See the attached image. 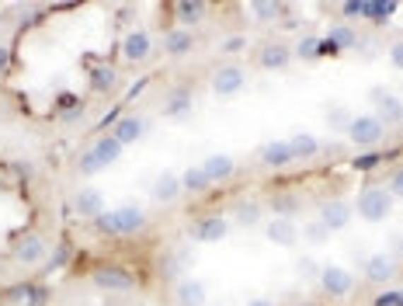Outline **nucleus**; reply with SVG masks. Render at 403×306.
<instances>
[{
	"label": "nucleus",
	"mask_w": 403,
	"mask_h": 306,
	"mask_svg": "<svg viewBox=\"0 0 403 306\" xmlns=\"http://www.w3.org/2000/svg\"><path fill=\"white\" fill-rule=\"evenodd\" d=\"M390 206H393V195L390 188H365L362 199H358V213L368 223H379V219L390 216Z\"/></svg>",
	"instance_id": "obj_3"
},
{
	"label": "nucleus",
	"mask_w": 403,
	"mask_h": 306,
	"mask_svg": "<svg viewBox=\"0 0 403 306\" xmlns=\"http://www.w3.org/2000/svg\"><path fill=\"white\" fill-rule=\"evenodd\" d=\"M205 184H209V177H205V171H202V167H192L188 175L181 177V188H188V192H202Z\"/></svg>",
	"instance_id": "obj_26"
},
{
	"label": "nucleus",
	"mask_w": 403,
	"mask_h": 306,
	"mask_svg": "<svg viewBox=\"0 0 403 306\" xmlns=\"http://www.w3.org/2000/svg\"><path fill=\"white\" fill-rule=\"evenodd\" d=\"M119 153H122V146L112 139V136H105V139H98V143L81 157V171L83 175H98V171H105L108 164H115Z\"/></svg>",
	"instance_id": "obj_2"
},
{
	"label": "nucleus",
	"mask_w": 403,
	"mask_h": 306,
	"mask_svg": "<svg viewBox=\"0 0 403 306\" xmlns=\"http://www.w3.org/2000/svg\"><path fill=\"white\" fill-rule=\"evenodd\" d=\"M330 42H334V49H348V45H355V32L351 28H334Z\"/></svg>",
	"instance_id": "obj_27"
},
{
	"label": "nucleus",
	"mask_w": 403,
	"mask_h": 306,
	"mask_svg": "<svg viewBox=\"0 0 403 306\" xmlns=\"http://www.w3.org/2000/svg\"><path fill=\"white\" fill-rule=\"evenodd\" d=\"M372 101H375V108H379V115H375L379 122H382V119H386V122H397V119L403 115L400 101H397V98H390V94H386L382 88L372 90Z\"/></svg>",
	"instance_id": "obj_10"
},
{
	"label": "nucleus",
	"mask_w": 403,
	"mask_h": 306,
	"mask_svg": "<svg viewBox=\"0 0 403 306\" xmlns=\"http://www.w3.org/2000/svg\"><path fill=\"white\" fill-rule=\"evenodd\" d=\"M185 108H188V94H185V90H177V94H174V101L167 105V112L174 115V112H185Z\"/></svg>",
	"instance_id": "obj_33"
},
{
	"label": "nucleus",
	"mask_w": 403,
	"mask_h": 306,
	"mask_svg": "<svg viewBox=\"0 0 403 306\" xmlns=\"http://www.w3.org/2000/svg\"><path fill=\"white\" fill-rule=\"evenodd\" d=\"M174 14L185 21V25H192V21H202V14H205V4H192V0H177L174 4Z\"/></svg>",
	"instance_id": "obj_22"
},
{
	"label": "nucleus",
	"mask_w": 403,
	"mask_h": 306,
	"mask_svg": "<svg viewBox=\"0 0 403 306\" xmlns=\"http://www.w3.org/2000/svg\"><path fill=\"white\" fill-rule=\"evenodd\" d=\"M223 49H226V52H240L243 39H226V42H223Z\"/></svg>",
	"instance_id": "obj_39"
},
{
	"label": "nucleus",
	"mask_w": 403,
	"mask_h": 306,
	"mask_svg": "<svg viewBox=\"0 0 403 306\" xmlns=\"http://www.w3.org/2000/svg\"><path fill=\"white\" fill-rule=\"evenodd\" d=\"M77 213H83V216L98 219L101 213H105V202H101V195L98 192H81V199H77Z\"/></svg>",
	"instance_id": "obj_20"
},
{
	"label": "nucleus",
	"mask_w": 403,
	"mask_h": 306,
	"mask_svg": "<svg viewBox=\"0 0 403 306\" xmlns=\"http://www.w3.org/2000/svg\"><path fill=\"white\" fill-rule=\"evenodd\" d=\"M375 164H379V157H375V153H368V157H358V160H355V167H358V171H368V167H375Z\"/></svg>",
	"instance_id": "obj_37"
},
{
	"label": "nucleus",
	"mask_w": 403,
	"mask_h": 306,
	"mask_svg": "<svg viewBox=\"0 0 403 306\" xmlns=\"http://www.w3.org/2000/svg\"><path fill=\"white\" fill-rule=\"evenodd\" d=\"M288 146H292V157H303V160L320 150V143H317L313 136H296V139H288Z\"/></svg>",
	"instance_id": "obj_23"
},
{
	"label": "nucleus",
	"mask_w": 403,
	"mask_h": 306,
	"mask_svg": "<svg viewBox=\"0 0 403 306\" xmlns=\"http://www.w3.org/2000/svg\"><path fill=\"white\" fill-rule=\"evenodd\" d=\"M11 66V52H7V45H0V73Z\"/></svg>",
	"instance_id": "obj_41"
},
{
	"label": "nucleus",
	"mask_w": 403,
	"mask_h": 306,
	"mask_svg": "<svg viewBox=\"0 0 403 306\" xmlns=\"http://www.w3.org/2000/svg\"><path fill=\"white\" fill-rule=\"evenodd\" d=\"M375 306H403V293H382Z\"/></svg>",
	"instance_id": "obj_34"
},
{
	"label": "nucleus",
	"mask_w": 403,
	"mask_h": 306,
	"mask_svg": "<svg viewBox=\"0 0 403 306\" xmlns=\"http://www.w3.org/2000/svg\"><path fill=\"white\" fill-rule=\"evenodd\" d=\"M348 219H351V206L348 202H327L320 209V223L327 230H341Z\"/></svg>",
	"instance_id": "obj_8"
},
{
	"label": "nucleus",
	"mask_w": 403,
	"mask_h": 306,
	"mask_svg": "<svg viewBox=\"0 0 403 306\" xmlns=\"http://www.w3.org/2000/svg\"><path fill=\"white\" fill-rule=\"evenodd\" d=\"M188 49H192V39H188L185 32H170V35H167V52H170V56H181V52H188Z\"/></svg>",
	"instance_id": "obj_25"
},
{
	"label": "nucleus",
	"mask_w": 403,
	"mask_h": 306,
	"mask_svg": "<svg viewBox=\"0 0 403 306\" xmlns=\"http://www.w3.org/2000/svg\"><path fill=\"white\" fill-rule=\"evenodd\" d=\"M94 286L105 289V293H129L136 282H132V275H129L125 268H119V264H105V268L94 271Z\"/></svg>",
	"instance_id": "obj_4"
},
{
	"label": "nucleus",
	"mask_w": 403,
	"mask_h": 306,
	"mask_svg": "<svg viewBox=\"0 0 403 306\" xmlns=\"http://www.w3.org/2000/svg\"><path fill=\"white\" fill-rule=\"evenodd\" d=\"M177 192H181V177H174V175H160V181L153 184V195H157L160 202L177 199Z\"/></svg>",
	"instance_id": "obj_21"
},
{
	"label": "nucleus",
	"mask_w": 403,
	"mask_h": 306,
	"mask_svg": "<svg viewBox=\"0 0 403 306\" xmlns=\"http://www.w3.org/2000/svg\"><path fill=\"white\" fill-rule=\"evenodd\" d=\"M45 258V244H42L39 237H28L21 247H18V261L21 264H39Z\"/></svg>",
	"instance_id": "obj_19"
},
{
	"label": "nucleus",
	"mask_w": 403,
	"mask_h": 306,
	"mask_svg": "<svg viewBox=\"0 0 403 306\" xmlns=\"http://www.w3.org/2000/svg\"><path fill=\"white\" fill-rule=\"evenodd\" d=\"M268 240L279 244V247H292L296 244V226L288 219H271L268 223Z\"/></svg>",
	"instance_id": "obj_15"
},
{
	"label": "nucleus",
	"mask_w": 403,
	"mask_h": 306,
	"mask_svg": "<svg viewBox=\"0 0 403 306\" xmlns=\"http://www.w3.org/2000/svg\"><path fill=\"white\" fill-rule=\"evenodd\" d=\"M393 63H397V70H403V42L393 45Z\"/></svg>",
	"instance_id": "obj_40"
},
{
	"label": "nucleus",
	"mask_w": 403,
	"mask_h": 306,
	"mask_svg": "<svg viewBox=\"0 0 403 306\" xmlns=\"http://www.w3.org/2000/svg\"><path fill=\"white\" fill-rule=\"evenodd\" d=\"M247 306H271L268 300H254V303H247Z\"/></svg>",
	"instance_id": "obj_43"
},
{
	"label": "nucleus",
	"mask_w": 403,
	"mask_h": 306,
	"mask_svg": "<svg viewBox=\"0 0 403 306\" xmlns=\"http://www.w3.org/2000/svg\"><path fill=\"white\" fill-rule=\"evenodd\" d=\"M261 160H264L268 167H285V164H288V160H296V157H292L288 139H279V143H268V146L261 150Z\"/></svg>",
	"instance_id": "obj_13"
},
{
	"label": "nucleus",
	"mask_w": 403,
	"mask_h": 306,
	"mask_svg": "<svg viewBox=\"0 0 403 306\" xmlns=\"http://www.w3.org/2000/svg\"><path fill=\"white\" fill-rule=\"evenodd\" d=\"M327 233H330V230H327V226H323L320 219H317V223H310V226H306V240H313V244H323V240H327Z\"/></svg>",
	"instance_id": "obj_28"
},
{
	"label": "nucleus",
	"mask_w": 403,
	"mask_h": 306,
	"mask_svg": "<svg viewBox=\"0 0 403 306\" xmlns=\"http://www.w3.org/2000/svg\"><path fill=\"white\" fill-rule=\"evenodd\" d=\"M393 271H397V264H393V258H386V254H375V258L365 261V278L368 282H390Z\"/></svg>",
	"instance_id": "obj_9"
},
{
	"label": "nucleus",
	"mask_w": 403,
	"mask_h": 306,
	"mask_svg": "<svg viewBox=\"0 0 403 306\" xmlns=\"http://www.w3.org/2000/svg\"><path fill=\"white\" fill-rule=\"evenodd\" d=\"M250 11L261 18V21H268V18H275V11H282L279 4H250Z\"/></svg>",
	"instance_id": "obj_29"
},
{
	"label": "nucleus",
	"mask_w": 403,
	"mask_h": 306,
	"mask_svg": "<svg viewBox=\"0 0 403 306\" xmlns=\"http://www.w3.org/2000/svg\"><path fill=\"white\" fill-rule=\"evenodd\" d=\"M90 81H94L98 88H108V84H112V70H108V66H98V70L90 73Z\"/></svg>",
	"instance_id": "obj_32"
},
{
	"label": "nucleus",
	"mask_w": 403,
	"mask_h": 306,
	"mask_svg": "<svg viewBox=\"0 0 403 306\" xmlns=\"http://www.w3.org/2000/svg\"><path fill=\"white\" fill-rule=\"evenodd\" d=\"M285 59H288V49H285V45H268V49L261 52V66H268V70L285 66Z\"/></svg>",
	"instance_id": "obj_24"
},
{
	"label": "nucleus",
	"mask_w": 403,
	"mask_h": 306,
	"mask_svg": "<svg viewBox=\"0 0 403 306\" xmlns=\"http://www.w3.org/2000/svg\"><path fill=\"white\" fill-rule=\"evenodd\" d=\"M122 52H125V59H132V63L146 59V56H150V35H146V32H132V35L122 42Z\"/></svg>",
	"instance_id": "obj_14"
},
{
	"label": "nucleus",
	"mask_w": 403,
	"mask_h": 306,
	"mask_svg": "<svg viewBox=\"0 0 403 306\" xmlns=\"http://www.w3.org/2000/svg\"><path fill=\"white\" fill-rule=\"evenodd\" d=\"M240 88H243V70L240 66L216 70V77H212V90H216L219 98H230V94H237Z\"/></svg>",
	"instance_id": "obj_7"
},
{
	"label": "nucleus",
	"mask_w": 403,
	"mask_h": 306,
	"mask_svg": "<svg viewBox=\"0 0 403 306\" xmlns=\"http://www.w3.org/2000/svg\"><path fill=\"white\" fill-rule=\"evenodd\" d=\"M143 129H146V122H139V119H122L119 126H115V132H112V139H115L119 146H129V143H136V139L143 136Z\"/></svg>",
	"instance_id": "obj_16"
},
{
	"label": "nucleus",
	"mask_w": 403,
	"mask_h": 306,
	"mask_svg": "<svg viewBox=\"0 0 403 306\" xmlns=\"http://www.w3.org/2000/svg\"><path fill=\"white\" fill-rule=\"evenodd\" d=\"M174 296H177V303H181V306H202V303H205V286L195 282V278H188V282H181V286H177V293H174Z\"/></svg>",
	"instance_id": "obj_18"
},
{
	"label": "nucleus",
	"mask_w": 403,
	"mask_h": 306,
	"mask_svg": "<svg viewBox=\"0 0 403 306\" xmlns=\"http://www.w3.org/2000/svg\"><path fill=\"white\" fill-rule=\"evenodd\" d=\"M202 171H205L209 181H223V177H230V171H233V157L230 153H212V157H205Z\"/></svg>",
	"instance_id": "obj_12"
},
{
	"label": "nucleus",
	"mask_w": 403,
	"mask_h": 306,
	"mask_svg": "<svg viewBox=\"0 0 403 306\" xmlns=\"http://www.w3.org/2000/svg\"><path fill=\"white\" fill-rule=\"evenodd\" d=\"M348 136L358 143V146H375L382 139V122L375 115H358L348 122Z\"/></svg>",
	"instance_id": "obj_5"
},
{
	"label": "nucleus",
	"mask_w": 403,
	"mask_h": 306,
	"mask_svg": "<svg viewBox=\"0 0 403 306\" xmlns=\"http://www.w3.org/2000/svg\"><path fill=\"white\" fill-rule=\"evenodd\" d=\"M320 282L323 289L330 293V296H344V293H351V275L341 268V264H327L320 271Z\"/></svg>",
	"instance_id": "obj_6"
},
{
	"label": "nucleus",
	"mask_w": 403,
	"mask_h": 306,
	"mask_svg": "<svg viewBox=\"0 0 403 306\" xmlns=\"http://www.w3.org/2000/svg\"><path fill=\"white\" fill-rule=\"evenodd\" d=\"M390 14H397V4L393 0H362V18L368 21H390Z\"/></svg>",
	"instance_id": "obj_17"
},
{
	"label": "nucleus",
	"mask_w": 403,
	"mask_h": 306,
	"mask_svg": "<svg viewBox=\"0 0 403 306\" xmlns=\"http://www.w3.org/2000/svg\"><path fill=\"white\" fill-rule=\"evenodd\" d=\"M317 49H320V45L313 42V39H306V42L299 45V56H306V59H310V56H317Z\"/></svg>",
	"instance_id": "obj_38"
},
{
	"label": "nucleus",
	"mask_w": 403,
	"mask_h": 306,
	"mask_svg": "<svg viewBox=\"0 0 403 306\" xmlns=\"http://www.w3.org/2000/svg\"><path fill=\"white\" fill-rule=\"evenodd\" d=\"M94 223H98V230H105V233L125 237V233H136V230L146 223V216H143V209H136V206H122V209H112V213H101Z\"/></svg>",
	"instance_id": "obj_1"
},
{
	"label": "nucleus",
	"mask_w": 403,
	"mask_h": 306,
	"mask_svg": "<svg viewBox=\"0 0 403 306\" xmlns=\"http://www.w3.org/2000/svg\"><path fill=\"white\" fill-rule=\"evenodd\" d=\"M195 233H199V240H205V244H216V240H223V237L230 233V223L223 216H205Z\"/></svg>",
	"instance_id": "obj_11"
},
{
	"label": "nucleus",
	"mask_w": 403,
	"mask_h": 306,
	"mask_svg": "<svg viewBox=\"0 0 403 306\" xmlns=\"http://www.w3.org/2000/svg\"><path fill=\"white\" fill-rule=\"evenodd\" d=\"M390 195H397V199H403V171H397V175L390 177Z\"/></svg>",
	"instance_id": "obj_35"
},
{
	"label": "nucleus",
	"mask_w": 403,
	"mask_h": 306,
	"mask_svg": "<svg viewBox=\"0 0 403 306\" xmlns=\"http://www.w3.org/2000/svg\"><path fill=\"white\" fill-rule=\"evenodd\" d=\"M59 105H66V108H74V105H77V94H63V101H59Z\"/></svg>",
	"instance_id": "obj_42"
},
{
	"label": "nucleus",
	"mask_w": 403,
	"mask_h": 306,
	"mask_svg": "<svg viewBox=\"0 0 403 306\" xmlns=\"http://www.w3.org/2000/svg\"><path fill=\"white\" fill-rule=\"evenodd\" d=\"M341 11H344L348 18H358V14H362V0H348V4H341Z\"/></svg>",
	"instance_id": "obj_36"
},
{
	"label": "nucleus",
	"mask_w": 403,
	"mask_h": 306,
	"mask_svg": "<svg viewBox=\"0 0 403 306\" xmlns=\"http://www.w3.org/2000/svg\"><path fill=\"white\" fill-rule=\"evenodd\" d=\"M299 275H303V278H317V275H320V264L313 261V258H303V261H299Z\"/></svg>",
	"instance_id": "obj_31"
},
{
	"label": "nucleus",
	"mask_w": 403,
	"mask_h": 306,
	"mask_svg": "<svg viewBox=\"0 0 403 306\" xmlns=\"http://www.w3.org/2000/svg\"><path fill=\"white\" fill-rule=\"evenodd\" d=\"M237 219H240L243 226H250V223H257V219H261V209H257V206H240Z\"/></svg>",
	"instance_id": "obj_30"
}]
</instances>
